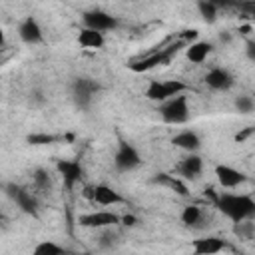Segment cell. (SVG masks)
<instances>
[{
    "label": "cell",
    "mask_w": 255,
    "mask_h": 255,
    "mask_svg": "<svg viewBox=\"0 0 255 255\" xmlns=\"http://www.w3.org/2000/svg\"><path fill=\"white\" fill-rule=\"evenodd\" d=\"M215 207L233 223L255 219V199L245 193H219Z\"/></svg>",
    "instance_id": "1"
},
{
    "label": "cell",
    "mask_w": 255,
    "mask_h": 255,
    "mask_svg": "<svg viewBox=\"0 0 255 255\" xmlns=\"http://www.w3.org/2000/svg\"><path fill=\"white\" fill-rule=\"evenodd\" d=\"M159 116L165 124H173V126H181L189 120V106H187V96L179 94L167 102H163L159 106Z\"/></svg>",
    "instance_id": "2"
},
{
    "label": "cell",
    "mask_w": 255,
    "mask_h": 255,
    "mask_svg": "<svg viewBox=\"0 0 255 255\" xmlns=\"http://www.w3.org/2000/svg\"><path fill=\"white\" fill-rule=\"evenodd\" d=\"M185 46V42H177V44H173V46H169V48H165V50H159V52H153V54H149V56H143L141 60H135V62H131L128 68L131 70V72H147V70H153L155 66H165V64H169L171 62V58H173V54H177V50L179 48H183Z\"/></svg>",
    "instance_id": "3"
},
{
    "label": "cell",
    "mask_w": 255,
    "mask_h": 255,
    "mask_svg": "<svg viewBox=\"0 0 255 255\" xmlns=\"http://www.w3.org/2000/svg\"><path fill=\"white\" fill-rule=\"evenodd\" d=\"M100 90H102V86L92 78L80 76V78H74V82H72V98L80 110H88L92 106L94 96Z\"/></svg>",
    "instance_id": "4"
},
{
    "label": "cell",
    "mask_w": 255,
    "mask_h": 255,
    "mask_svg": "<svg viewBox=\"0 0 255 255\" xmlns=\"http://www.w3.org/2000/svg\"><path fill=\"white\" fill-rule=\"evenodd\" d=\"M4 191L24 213H28L32 217H38V199L34 197L32 191H28L26 187H22L18 183H6Z\"/></svg>",
    "instance_id": "5"
},
{
    "label": "cell",
    "mask_w": 255,
    "mask_h": 255,
    "mask_svg": "<svg viewBox=\"0 0 255 255\" xmlns=\"http://www.w3.org/2000/svg\"><path fill=\"white\" fill-rule=\"evenodd\" d=\"M139 163H141V157H139L137 149H135L131 143L120 139L118 151H116V155H114V165H116V169H118V171H131V169L139 167Z\"/></svg>",
    "instance_id": "6"
},
{
    "label": "cell",
    "mask_w": 255,
    "mask_h": 255,
    "mask_svg": "<svg viewBox=\"0 0 255 255\" xmlns=\"http://www.w3.org/2000/svg\"><path fill=\"white\" fill-rule=\"evenodd\" d=\"M118 223H122V217L116 215L114 211H92V213H84L78 217V225L88 227V229H106Z\"/></svg>",
    "instance_id": "7"
},
{
    "label": "cell",
    "mask_w": 255,
    "mask_h": 255,
    "mask_svg": "<svg viewBox=\"0 0 255 255\" xmlns=\"http://www.w3.org/2000/svg\"><path fill=\"white\" fill-rule=\"evenodd\" d=\"M84 24H86V28H92V30L104 34L108 30L118 28V18L104 10H88V12H84Z\"/></svg>",
    "instance_id": "8"
},
{
    "label": "cell",
    "mask_w": 255,
    "mask_h": 255,
    "mask_svg": "<svg viewBox=\"0 0 255 255\" xmlns=\"http://www.w3.org/2000/svg\"><path fill=\"white\" fill-rule=\"evenodd\" d=\"M18 36L26 44H40L44 42V32L34 16H26L18 26Z\"/></svg>",
    "instance_id": "9"
},
{
    "label": "cell",
    "mask_w": 255,
    "mask_h": 255,
    "mask_svg": "<svg viewBox=\"0 0 255 255\" xmlns=\"http://www.w3.org/2000/svg\"><path fill=\"white\" fill-rule=\"evenodd\" d=\"M56 167H58V171L64 177V187L68 191H72L74 185L82 179V165H80V161H76V159H60L56 163Z\"/></svg>",
    "instance_id": "10"
},
{
    "label": "cell",
    "mask_w": 255,
    "mask_h": 255,
    "mask_svg": "<svg viewBox=\"0 0 255 255\" xmlns=\"http://www.w3.org/2000/svg\"><path fill=\"white\" fill-rule=\"evenodd\" d=\"M215 175H217V181L221 187H237L247 181V175L243 171H239L231 165H223V163L215 165Z\"/></svg>",
    "instance_id": "11"
},
{
    "label": "cell",
    "mask_w": 255,
    "mask_h": 255,
    "mask_svg": "<svg viewBox=\"0 0 255 255\" xmlns=\"http://www.w3.org/2000/svg\"><path fill=\"white\" fill-rule=\"evenodd\" d=\"M227 247V243L219 237H199L191 241V251L193 255H215L219 251H223Z\"/></svg>",
    "instance_id": "12"
},
{
    "label": "cell",
    "mask_w": 255,
    "mask_h": 255,
    "mask_svg": "<svg viewBox=\"0 0 255 255\" xmlns=\"http://www.w3.org/2000/svg\"><path fill=\"white\" fill-rule=\"evenodd\" d=\"M203 171V159L195 153H189L187 157H183L179 163H177V173L183 177V179H197Z\"/></svg>",
    "instance_id": "13"
},
{
    "label": "cell",
    "mask_w": 255,
    "mask_h": 255,
    "mask_svg": "<svg viewBox=\"0 0 255 255\" xmlns=\"http://www.w3.org/2000/svg\"><path fill=\"white\" fill-rule=\"evenodd\" d=\"M205 84L211 88V90H219V92H225L233 86V76L223 70V68H213L205 74Z\"/></svg>",
    "instance_id": "14"
},
{
    "label": "cell",
    "mask_w": 255,
    "mask_h": 255,
    "mask_svg": "<svg viewBox=\"0 0 255 255\" xmlns=\"http://www.w3.org/2000/svg\"><path fill=\"white\" fill-rule=\"evenodd\" d=\"M171 143H173L175 147H179V149L189 151V153H195V151L201 147L199 135H197L195 131H191V129H183V131L175 133V135L171 137Z\"/></svg>",
    "instance_id": "15"
},
{
    "label": "cell",
    "mask_w": 255,
    "mask_h": 255,
    "mask_svg": "<svg viewBox=\"0 0 255 255\" xmlns=\"http://www.w3.org/2000/svg\"><path fill=\"white\" fill-rule=\"evenodd\" d=\"M92 201L98 205H118V203H124L126 199H124V195H120V191H116L110 185H96Z\"/></svg>",
    "instance_id": "16"
},
{
    "label": "cell",
    "mask_w": 255,
    "mask_h": 255,
    "mask_svg": "<svg viewBox=\"0 0 255 255\" xmlns=\"http://www.w3.org/2000/svg\"><path fill=\"white\" fill-rule=\"evenodd\" d=\"M211 50H213V46L209 44V42H191L187 48H185V56H187V60L191 62V64H201V62H205V58L211 54Z\"/></svg>",
    "instance_id": "17"
},
{
    "label": "cell",
    "mask_w": 255,
    "mask_h": 255,
    "mask_svg": "<svg viewBox=\"0 0 255 255\" xmlns=\"http://www.w3.org/2000/svg\"><path fill=\"white\" fill-rule=\"evenodd\" d=\"M151 183H157V185L169 187V189H173V191H175L177 195H181V197H187V195H189V191H187L185 183H183L179 177L169 175V173H155V177L151 179Z\"/></svg>",
    "instance_id": "18"
},
{
    "label": "cell",
    "mask_w": 255,
    "mask_h": 255,
    "mask_svg": "<svg viewBox=\"0 0 255 255\" xmlns=\"http://www.w3.org/2000/svg\"><path fill=\"white\" fill-rule=\"evenodd\" d=\"M78 42H80V46H84V48H94V50H98V48H102L104 46V34L102 32H96V30H92V28H82L80 30V34H78Z\"/></svg>",
    "instance_id": "19"
},
{
    "label": "cell",
    "mask_w": 255,
    "mask_h": 255,
    "mask_svg": "<svg viewBox=\"0 0 255 255\" xmlns=\"http://www.w3.org/2000/svg\"><path fill=\"white\" fill-rule=\"evenodd\" d=\"M225 6L223 2H211V0H199L197 2V10L201 14V18L207 22V24H213L217 20V10Z\"/></svg>",
    "instance_id": "20"
},
{
    "label": "cell",
    "mask_w": 255,
    "mask_h": 255,
    "mask_svg": "<svg viewBox=\"0 0 255 255\" xmlns=\"http://www.w3.org/2000/svg\"><path fill=\"white\" fill-rule=\"evenodd\" d=\"M32 255H72V251L54 243V241H40L32 249Z\"/></svg>",
    "instance_id": "21"
},
{
    "label": "cell",
    "mask_w": 255,
    "mask_h": 255,
    "mask_svg": "<svg viewBox=\"0 0 255 255\" xmlns=\"http://www.w3.org/2000/svg\"><path fill=\"white\" fill-rule=\"evenodd\" d=\"M145 98L151 100V102H167V96H165V90H163V82L159 80H151L145 88Z\"/></svg>",
    "instance_id": "22"
},
{
    "label": "cell",
    "mask_w": 255,
    "mask_h": 255,
    "mask_svg": "<svg viewBox=\"0 0 255 255\" xmlns=\"http://www.w3.org/2000/svg\"><path fill=\"white\" fill-rule=\"evenodd\" d=\"M199 219H201V209H199L197 205H187V207H183V211H181V223H183V225L191 227V225L199 223Z\"/></svg>",
    "instance_id": "23"
},
{
    "label": "cell",
    "mask_w": 255,
    "mask_h": 255,
    "mask_svg": "<svg viewBox=\"0 0 255 255\" xmlns=\"http://www.w3.org/2000/svg\"><path fill=\"white\" fill-rule=\"evenodd\" d=\"M32 179H34V185H36L38 189H42V191H50L52 181H50V175H48V171H46V169H42V167L34 169Z\"/></svg>",
    "instance_id": "24"
},
{
    "label": "cell",
    "mask_w": 255,
    "mask_h": 255,
    "mask_svg": "<svg viewBox=\"0 0 255 255\" xmlns=\"http://www.w3.org/2000/svg\"><path fill=\"white\" fill-rule=\"evenodd\" d=\"M233 233L239 235L241 239H253L255 237V225L251 221H241L233 225Z\"/></svg>",
    "instance_id": "25"
},
{
    "label": "cell",
    "mask_w": 255,
    "mask_h": 255,
    "mask_svg": "<svg viewBox=\"0 0 255 255\" xmlns=\"http://www.w3.org/2000/svg\"><path fill=\"white\" fill-rule=\"evenodd\" d=\"M58 139H60L58 135H50V133H30L26 137V141L30 145H50V143H54Z\"/></svg>",
    "instance_id": "26"
},
{
    "label": "cell",
    "mask_w": 255,
    "mask_h": 255,
    "mask_svg": "<svg viewBox=\"0 0 255 255\" xmlns=\"http://www.w3.org/2000/svg\"><path fill=\"white\" fill-rule=\"evenodd\" d=\"M235 108L239 114H251L255 108V100L251 96H237L235 98Z\"/></svg>",
    "instance_id": "27"
},
{
    "label": "cell",
    "mask_w": 255,
    "mask_h": 255,
    "mask_svg": "<svg viewBox=\"0 0 255 255\" xmlns=\"http://www.w3.org/2000/svg\"><path fill=\"white\" fill-rule=\"evenodd\" d=\"M116 237H118V235L112 231V227H106V229L102 231V235H100V241H98V243H100L102 247H112V245L116 243Z\"/></svg>",
    "instance_id": "28"
},
{
    "label": "cell",
    "mask_w": 255,
    "mask_h": 255,
    "mask_svg": "<svg viewBox=\"0 0 255 255\" xmlns=\"http://www.w3.org/2000/svg\"><path fill=\"white\" fill-rule=\"evenodd\" d=\"M251 133H255V128H245L243 131H239V133L235 135V141H237V143H243Z\"/></svg>",
    "instance_id": "29"
},
{
    "label": "cell",
    "mask_w": 255,
    "mask_h": 255,
    "mask_svg": "<svg viewBox=\"0 0 255 255\" xmlns=\"http://www.w3.org/2000/svg\"><path fill=\"white\" fill-rule=\"evenodd\" d=\"M245 54L251 62H255V40H247L245 42Z\"/></svg>",
    "instance_id": "30"
},
{
    "label": "cell",
    "mask_w": 255,
    "mask_h": 255,
    "mask_svg": "<svg viewBox=\"0 0 255 255\" xmlns=\"http://www.w3.org/2000/svg\"><path fill=\"white\" fill-rule=\"evenodd\" d=\"M197 38V30H185L181 34V42H187V40H195Z\"/></svg>",
    "instance_id": "31"
},
{
    "label": "cell",
    "mask_w": 255,
    "mask_h": 255,
    "mask_svg": "<svg viewBox=\"0 0 255 255\" xmlns=\"http://www.w3.org/2000/svg\"><path fill=\"white\" fill-rule=\"evenodd\" d=\"M122 223L128 225V227H133V225L137 223V217H135V215H124V217H122Z\"/></svg>",
    "instance_id": "32"
},
{
    "label": "cell",
    "mask_w": 255,
    "mask_h": 255,
    "mask_svg": "<svg viewBox=\"0 0 255 255\" xmlns=\"http://www.w3.org/2000/svg\"><path fill=\"white\" fill-rule=\"evenodd\" d=\"M94 187H96V185H86L84 191H82V195H84L86 199H90V201L94 199Z\"/></svg>",
    "instance_id": "33"
},
{
    "label": "cell",
    "mask_w": 255,
    "mask_h": 255,
    "mask_svg": "<svg viewBox=\"0 0 255 255\" xmlns=\"http://www.w3.org/2000/svg\"><path fill=\"white\" fill-rule=\"evenodd\" d=\"M251 30H253L251 24H241V26H239V34H241V36H249Z\"/></svg>",
    "instance_id": "34"
},
{
    "label": "cell",
    "mask_w": 255,
    "mask_h": 255,
    "mask_svg": "<svg viewBox=\"0 0 255 255\" xmlns=\"http://www.w3.org/2000/svg\"><path fill=\"white\" fill-rule=\"evenodd\" d=\"M219 40H221V42H229V34H221Z\"/></svg>",
    "instance_id": "35"
},
{
    "label": "cell",
    "mask_w": 255,
    "mask_h": 255,
    "mask_svg": "<svg viewBox=\"0 0 255 255\" xmlns=\"http://www.w3.org/2000/svg\"><path fill=\"white\" fill-rule=\"evenodd\" d=\"M82 255H90V253H82Z\"/></svg>",
    "instance_id": "36"
},
{
    "label": "cell",
    "mask_w": 255,
    "mask_h": 255,
    "mask_svg": "<svg viewBox=\"0 0 255 255\" xmlns=\"http://www.w3.org/2000/svg\"><path fill=\"white\" fill-rule=\"evenodd\" d=\"M253 100H255V92H253Z\"/></svg>",
    "instance_id": "37"
},
{
    "label": "cell",
    "mask_w": 255,
    "mask_h": 255,
    "mask_svg": "<svg viewBox=\"0 0 255 255\" xmlns=\"http://www.w3.org/2000/svg\"><path fill=\"white\" fill-rule=\"evenodd\" d=\"M239 255H243V253H239Z\"/></svg>",
    "instance_id": "38"
}]
</instances>
